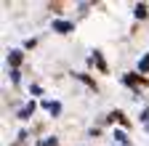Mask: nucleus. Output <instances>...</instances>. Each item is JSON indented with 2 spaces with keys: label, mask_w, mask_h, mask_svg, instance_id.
I'll use <instances>...</instances> for the list:
<instances>
[{
  "label": "nucleus",
  "mask_w": 149,
  "mask_h": 146,
  "mask_svg": "<svg viewBox=\"0 0 149 146\" xmlns=\"http://www.w3.org/2000/svg\"><path fill=\"white\" fill-rule=\"evenodd\" d=\"M32 112H35V104H27V106L22 109V112H19V117H22V120H27V117H29Z\"/></svg>",
  "instance_id": "obj_4"
},
{
  "label": "nucleus",
  "mask_w": 149,
  "mask_h": 146,
  "mask_svg": "<svg viewBox=\"0 0 149 146\" xmlns=\"http://www.w3.org/2000/svg\"><path fill=\"white\" fill-rule=\"evenodd\" d=\"M139 72H149V53H146V56L139 61Z\"/></svg>",
  "instance_id": "obj_5"
},
{
  "label": "nucleus",
  "mask_w": 149,
  "mask_h": 146,
  "mask_svg": "<svg viewBox=\"0 0 149 146\" xmlns=\"http://www.w3.org/2000/svg\"><path fill=\"white\" fill-rule=\"evenodd\" d=\"M53 29H56V32H72L74 24H72V21H53Z\"/></svg>",
  "instance_id": "obj_1"
},
{
  "label": "nucleus",
  "mask_w": 149,
  "mask_h": 146,
  "mask_svg": "<svg viewBox=\"0 0 149 146\" xmlns=\"http://www.w3.org/2000/svg\"><path fill=\"white\" fill-rule=\"evenodd\" d=\"M136 16H139V19H144V16H146V6H144V3L136 6Z\"/></svg>",
  "instance_id": "obj_6"
},
{
  "label": "nucleus",
  "mask_w": 149,
  "mask_h": 146,
  "mask_svg": "<svg viewBox=\"0 0 149 146\" xmlns=\"http://www.w3.org/2000/svg\"><path fill=\"white\" fill-rule=\"evenodd\" d=\"M45 109H48L51 114H59V112H61V104H56V101H45Z\"/></svg>",
  "instance_id": "obj_3"
},
{
  "label": "nucleus",
  "mask_w": 149,
  "mask_h": 146,
  "mask_svg": "<svg viewBox=\"0 0 149 146\" xmlns=\"http://www.w3.org/2000/svg\"><path fill=\"white\" fill-rule=\"evenodd\" d=\"M8 64H11L13 69L22 64V51H11V53H8Z\"/></svg>",
  "instance_id": "obj_2"
},
{
  "label": "nucleus",
  "mask_w": 149,
  "mask_h": 146,
  "mask_svg": "<svg viewBox=\"0 0 149 146\" xmlns=\"http://www.w3.org/2000/svg\"><path fill=\"white\" fill-rule=\"evenodd\" d=\"M115 138H117L120 143H128V138H125V133H115Z\"/></svg>",
  "instance_id": "obj_7"
}]
</instances>
